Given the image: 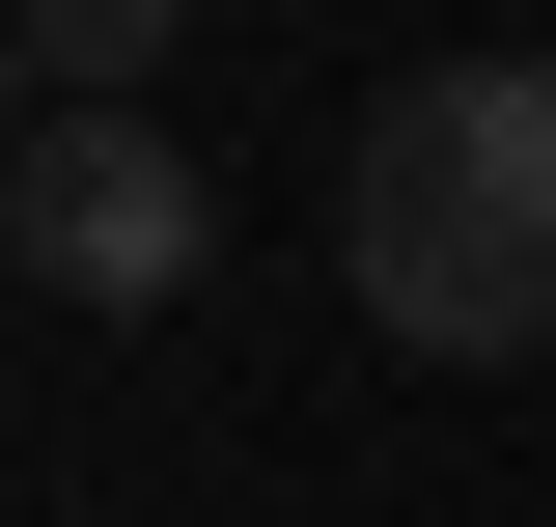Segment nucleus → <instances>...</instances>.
Returning <instances> with one entry per match:
<instances>
[{"label": "nucleus", "instance_id": "obj_1", "mask_svg": "<svg viewBox=\"0 0 556 527\" xmlns=\"http://www.w3.org/2000/svg\"><path fill=\"white\" fill-rule=\"evenodd\" d=\"M334 278L417 361H529L556 333V56H417L334 167Z\"/></svg>", "mask_w": 556, "mask_h": 527}, {"label": "nucleus", "instance_id": "obj_2", "mask_svg": "<svg viewBox=\"0 0 556 527\" xmlns=\"http://www.w3.org/2000/svg\"><path fill=\"white\" fill-rule=\"evenodd\" d=\"M0 250H28V306H195L223 195H195V139L167 112H0Z\"/></svg>", "mask_w": 556, "mask_h": 527}, {"label": "nucleus", "instance_id": "obj_3", "mask_svg": "<svg viewBox=\"0 0 556 527\" xmlns=\"http://www.w3.org/2000/svg\"><path fill=\"white\" fill-rule=\"evenodd\" d=\"M167 56V0H0V83H56V112H139Z\"/></svg>", "mask_w": 556, "mask_h": 527}, {"label": "nucleus", "instance_id": "obj_4", "mask_svg": "<svg viewBox=\"0 0 556 527\" xmlns=\"http://www.w3.org/2000/svg\"><path fill=\"white\" fill-rule=\"evenodd\" d=\"M0 112H28V83H0Z\"/></svg>", "mask_w": 556, "mask_h": 527}]
</instances>
